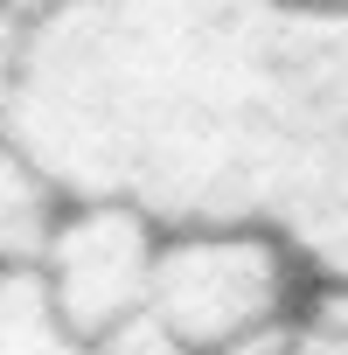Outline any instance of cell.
Masks as SVG:
<instances>
[{"instance_id": "8992f818", "label": "cell", "mask_w": 348, "mask_h": 355, "mask_svg": "<svg viewBox=\"0 0 348 355\" xmlns=\"http://www.w3.org/2000/svg\"><path fill=\"white\" fill-rule=\"evenodd\" d=\"M272 355H348V286H313L306 300H293Z\"/></svg>"}, {"instance_id": "52a82bcc", "label": "cell", "mask_w": 348, "mask_h": 355, "mask_svg": "<svg viewBox=\"0 0 348 355\" xmlns=\"http://www.w3.org/2000/svg\"><path fill=\"white\" fill-rule=\"evenodd\" d=\"M21 49H28V21H15L0 8V132L15 119V91H21Z\"/></svg>"}, {"instance_id": "6da1fadb", "label": "cell", "mask_w": 348, "mask_h": 355, "mask_svg": "<svg viewBox=\"0 0 348 355\" xmlns=\"http://www.w3.org/2000/svg\"><path fill=\"white\" fill-rule=\"evenodd\" d=\"M8 139L63 202L265 230L348 286V8L70 0L28 21Z\"/></svg>"}, {"instance_id": "3957f363", "label": "cell", "mask_w": 348, "mask_h": 355, "mask_svg": "<svg viewBox=\"0 0 348 355\" xmlns=\"http://www.w3.org/2000/svg\"><path fill=\"white\" fill-rule=\"evenodd\" d=\"M153 258H160L153 216H139L125 202H63L28 279L84 348H105L125 320L146 313Z\"/></svg>"}, {"instance_id": "30bf717a", "label": "cell", "mask_w": 348, "mask_h": 355, "mask_svg": "<svg viewBox=\"0 0 348 355\" xmlns=\"http://www.w3.org/2000/svg\"><path fill=\"white\" fill-rule=\"evenodd\" d=\"M244 355H272V334H265V341H258V348H244Z\"/></svg>"}, {"instance_id": "5b68a950", "label": "cell", "mask_w": 348, "mask_h": 355, "mask_svg": "<svg viewBox=\"0 0 348 355\" xmlns=\"http://www.w3.org/2000/svg\"><path fill=\"white\" fill-rule=\"evenodd\" d=\"M0 355H98V348H84L49 313L35 279H0Z\"/></svg>"}, {"instance_id": "9c48e42d", "label": "cell", "mask_w": 348, "mask_h": 355, "mask_svg": "<svg viewBox=\"0 0 348 355\" xmlns=\"http://www.w3.org/2000/svg\"><path fill=\"white\" fill-rule=\"evenodd\" d=\"M279 8H348V0H279Z\"/></svg>"}, {"instance_id": "277c9868", "label": "cell", "mask_w": 348, "mask_h": 355, "mask_svg": "<svg viewBox=\"0 0 348 355\" xmlns=\"http://www.w3.org/2000/svg\"><path fill=\"white\" fill-rule=\"evenodd\" d=\"M56 216H63L56 182H49V174H42L8 132H0V279H28V272H35V258H42Z\"/></svg>"}, {"instance_id": "7a4b0ae2", "label": "cell", "mask_w": 348, "mask_h": 355, "mask_svg": "<svg viewBox=\"0 0 348 355\" xmlns=\"http://www.w3.org/2000/svg\"><path fill=\"white\" fill-rule=\"evenodd\" d=\"M293 272L265 230H160L146 313L182 355H244L286 327Z\"/></svg>"}, {"instance_id": "ba28073f", "label": "cell", "mask_w": 348, "mask_h": 355, "mask_svg": "<svg viewBox=\"0 0 348 355\" xmlns=\"http://www.w3.org/2000/svg\"><path fill=\"white\" fill-rule=\"evenodd\" d=\"M15 21H42V15H56V8H70V0H0Z\"/></svg>"}]
</instances>
